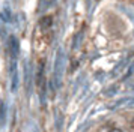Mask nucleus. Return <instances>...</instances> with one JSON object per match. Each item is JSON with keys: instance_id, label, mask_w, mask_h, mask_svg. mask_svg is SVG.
I'll use <instances>...</instances> for the list:
<instances>
[{"instance_id": "f257e3e1", "label": "nucleus", "mask_w": 134, "mask_h": 132, "mask_svg": "<svg viewBox=\"0 0 134 132\" xmlns=\"http://www.w3.org/2000/svg\"><path fill=\"white\" fill-rule=\"evenodd\" d=\"M51 23H53V18L48 15V17H42V18H41V21H39V26H41L42 29H45V27L51 26Z\"/></svg>"}]
</instances>
